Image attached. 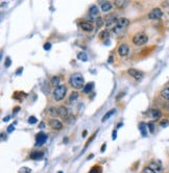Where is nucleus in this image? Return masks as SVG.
I'll return each instance as SVG.
<instances>
[{
	"label": "nucleus",
	"instance_id": "1",
	"mask_svg": "<svg viewBox=\"0 0 169 173\" xmlns=\"http://www.w3.org/2000/svg\"><path fill=\"white\" fill-rule=\"evenodd\" d=\"M69 85L72 88L79 90V89H84V78L81 73H73L70 78H69Z\"/></svg>",
	"mask_w": 169,
	"mask_h": 173
},
{
	"label": "nucleus",
	"instance_id": "2",
	"mask_svg": "<svg viewBox=\"0 0 169 173\" xmlns=\"http://www.w3.org/2000/svg\"><path fill=\"white\" fill-rule=\"evenodd\" d=\"M128 24H129V20L126 18H119L118 22L116 24V26L113 28V32L115 35H121L124 32V30L127 28Z\"/></svg>",
	"mask_w": 169,
	"mask_h": 173
},
{
	"label": "nucleus",
	"instance_id": "3",
	"mask_svg": "<svg viewBox=\"0 0 169 173\" xmlns=\"http://www.w3.org/2000/svg\"><path fill=\"white\" fill-rule=\"evenodd\" d=\"M67 93V87L65 85H59V87H56L53 91V98L55 101H61L63 100L66 96Z\"/></svg>",
	"mask_w": 169,
	"mask_h": 173
},
{
	"label": "nucleus",
	"instance_id": "4",
	"mask_svg": "<svg viewBox=\"0 0 169 173\" xmlns=\"http://www.w3.org/2000/svg\"><path fill=\"white\" fill-rule=\"evenodd\" d=\"M148 42V37L147 35L143 34V32H139L133 37V43L136 46H143Z\"/></svg>",
	"mask_w": 169,
	"mask_h": 173
},
{
	"label": "nucleus",
	"instance_id": "5",
	"mask_svg": "<svg viewBox=\"0 0 169 173\" xmlns=\"http://www.w3.org/2000/svg\"><path fill=\"white\" fill-rule=\"evenodd\" d=\"M118 18L116 17V15L112 14V15H109V16L106 17V20H104V22H106V25L108 28H114L118 22Z\"/></svg>",
	"mask_w": 169,
	"mask_h": 173
},
{
	"label": "nucleus",
	"instance_id": "6",
	"mask_svg": "<svg viewBox=\"0 0 169 173\" xmlns=\"http://www.w3.org/2000/svg\"><path fill=\"white\" fill-rule=\"evenodd\" d=\"M162 16H163V12L159 7H156V9L151 10V12L148 14V18L151 20L160 19V18H162Z\"/></svg>",
	"mask_w": 169,
	"mask_h": 173
},
{
	"label": "nucleus",
	"instance_id": "7",
	"mask_svg": "<svg viewBox=\"0 0 169 173\" xmlns=\"http://www.w3.org/2000/svg\"><path fill=\"white\" fill-rule=\"evenodd\" d=\"M147 167H148V168H150V169L152 170V171H154L156 173H162L163 170H164V168L162 167V165H161L160 163H158V162H156V161L150 162Z\"/></svg>",
	"mask_w": 169,
	"mask_h": 173
},
{
	"label": "nucleus",
	"instance_id": "8",
	"mask_svg": "<svg viewBox=\"0 0 169 173\" xmlns=\"http://www.w3.org/2000/svg\"><path fill=\"white\" fill-rule=\"evenodd\" d=\"M49 126L51 127L52 129L54 130H61L63 128V123L59 121V120L55 119V118H52V119L49 120V122H48Z\"/></svg>",
	"mask_w": 169,
	"mask_h": 173
},
{
	"label": "nucleus",
	"instance_id": "9",
	"mask_svg": "<svg viewBox=\"0 0 169 173\" xmlns=\"http://www.w3.org/2000/svg\"><path fill=\"white\" fill-rule=\"evenodd\" d=\"M127 73H128V75L131 76L133 78L137 79V80H140V79L143 77V73L141 72V71H139V70H137V69H134V68L128 69Z\"/></svg>",
	"mask_w": 169,
	"mask_h": 173
},
{
	"label": "nucleus",
	"instance_id": "10",
	"mask_svg": "<svg viewBox=\"0 0 169 173\" xmlns=\"http://www.w3.org/2000/svg\"><path fill=\"white\" fill-rule=\"evenodd\" d=\"M117 51H118V54L120 57H125V55H127L128 52H129V47H128L127 44L122 43V44L119 45Z\"/></svg>",
	"mask_w": 169,
	"mask_h": 173
},
{
	"label": "nucleus",
	"instance_id": "11",
	"mask_svg": "<svg viewBox=\"0 0 169 173\" xmlns=\"http://www.w3.org/2000/svg\"><path fill=\"white\" fill-rule=\"evenodd\" d=\"M47 140V135L44 132H39L36 136V146H41L43 145Z\"/></svg>",
	"mask_w": 169,
	"mask_h": 173
},
{
	"label": "nucleus",
	"instance_id": "12",
	"mask_svg": "<svg viewBox=\"0 0 169 173\" xmlns=\"http://www.w3.org/2000/svg\"><path fill=\"white\" fill-rule=\"evenodd\" d=\"M148 116L153 120H158L162 117V112L158 109H151V110L148 112Z\"/></svg>",
	"mask_w": 169,
	"mask_h": 173
},
{
	"label": "nucleus",
	"instance_id": "13",
	"mask_svg": "<svg viewBox=\"0 0 169 173\" xmlns=\"http://www.w3.org/2000/svg\"><path fill=\"white\" fill-rule=\"evenodd\" d=\"M79 26H81V28L83 29V30H84V32H92L94 28L93 24L88 22V21H81V22L79 23Z\"/></svg>",
	"mask_w": 169,
	"mask_h": 173
},
{
	"label": "nucleus",
	"instance_id": "14",
	"mask_svg": "<svg viewBox=\"0 0 169 173\" xmlns=\"http://www.w3.org/2000/svg\"><path fill=\"white\" fill-rule=\"evenodd\" d=\"M57 111H59V116L62 117L63 119H68V115H69V112H68V109L66 107H64V105H62V107H59V109H57Z\"/></svg>",
	"mask_w": 169,
	"mask_h": 173
},
{
	"label": "nucleus",
	"instance_id": "15",
	"mask_svg": "<svg viewBox=\"0 0 169 173\" xmlns=\"http://www.w3.org/2000/svg\"><path fill=\"white\" fill-rule=\"evenodd\" d=\"M43 157H44L43 151H31L30 154H29V157H30L31 160H34V161L41 160Z\"/></svg>",
	"mask_w": 169,
	"mask_h": 173
},
{
	"label": "nucleus",
	"instance_id": "16",
	"mask_svg": "<svg viewBox=\"0 0 169 173\" xmlns=\"http://www.w3.org/2000/svg\"><path fill=\"white\" fill-rule=\"evenodd\" d=\"M27 96V94L26 93H24V92H15L14 93V95H13V98L14 99H16V100H18V101H21L22 102V100L24 99L25 97Z\"/></svg>",
	"mask_w": 169,
	"mask_h": 173
},
{
	"label": "nucleus",
	"instance_id": "17",
	"mask_svg": "<svg viewBox=\"0 0 169 173\" xmlns=\"http://www.w3.org/2000/svg\"><path fill=\"white\" fill-rule=\"evenodd\" d=\"M113 9V5L112 3H110V2H102L101 3V11H102L103 13H108L110 11Z\"/></svg>",
	"mask_w": 169,
	"mask_h": 173
},
{
	"label": "nucleus",
	"instance_id": "18",
	"mask_svg": "<svg viewBox=\"0 0 169 173\" xmlns=\"http://www.w3.org/2000/svg\"><path fill=\"white\" fill-rule=\"evenodd\" d=\"M94 89V82H89L87 85H84V94H89L91 92L93 91Z\"/></svg>",
	"mask_w": 169,
	"mask_h": 173
},
{
	"label": "nucleus",
	"instance_id": "19",
	"mask_svg": "<svg viewBox=\"0 0 169 173\" xmlns=\"http://www.w3.org/2000/svg\"><path fill=\"white\" fill-rule=\"evenodd\" d=\"M139 130L141 132V134L143 135V137L147 136V124H145L144 122H141L139 124Z\"/></svg>",
	"mask_w": 169,
	"mask_h": 173
},
{
	"label": "nucleus",
	"instance_id": "20",
	"mask_svg": "<svg viewBox=\"0 0 169 173\" xmlns=\"http://www.w3.org/2000/svg\"><path fill=\"white\" fill-rule=\"evenodd\" d=\"M78 98V93L77 92H72L71 94H70V96H69L68 98V102L70 104L73 103V102H75L76 101V99Z\"/></svg>",
	"mask_w": 169,
	"mask_h": 173
},
{
	"label": "nucleus",
	"instance_id": "21",
	"mask_svg": "<svg viewBox=\"0 0 169 173\" xmlns=\"http://www.w3.org/2000/svg\"><path fill=\"white\" fill-rule=\"evenodd\" d=\"M89 14H90L91 17H96L98 15V7L97 5H92L89 10Z\"/></svg>",
	"mask_w": 169,
	"mask_h": 173
},
{
	"label": "nucleus",
	"instance_id": "22",
	"mask_svg": "<svg viewBox=\"0 0 169 173\" xmlns=\"http://www.w3.org/2000/svg\"><path fill=\"white\" fill-rule=\"evenodd\" d=\"M161 96H162L165 100H169V87H166L161 91Z\"/></svg>",
	"mask_w": 169,
	"mask_h": 173
},
{
	"label": "nucleus",
	"instance_id": "23",
	"mask_svg": "<svg viewBox=\"0 0 169 173\" xmlns=\"http://www.w3.org/2000/svg\"><path fill=\"white\" fill-rule=\"evenodd\" d=\"M128 1H126V0H116L115 2H114V4H115L116 7H119V9H122V7H124L126 4H127Z\"/></svg>",
	"mask_w": 169,
	"mask_h": 173
},
{
	"label": "nucleus",
	"instance_id": "24",
	"mask_svg": "<svg viewBox=\"0 0 169 173\" xmlns=\"http://www.w3.org/2000/svg\"><path fill=\"white\" fill-rule=\"evenodd\" d=\"M115 113H116V110H115V109H113V110L109 111V112H108V113H106V115L103 116V118H102V120H101V121H102V122L106 121V120H108V119H110V117L112 116V115H114V114H115Z\"/></svg>",
	"mask_w": 169,
	"mask_h": 173
},
{
	"label": "nucleus",
	"instance_id": "25",
	"mask_svg": "<svg viewBox=\"0 0 169 173\" xmlns=\"http://www.w3.org/2000/svg\"><path fill=\"white\" fill-rule=\"evenodd\" d=\"M109 38V32L106 30V29H104V30H102V32L99 34V39L100 40H102V41H106V39Z\"/></svg>",
	"mask_w": 169,
	"mask_h": 173
},
{
	"label": "nucleus",
	"instance_id": "26",
	"mask_svg": "<svg viewBox=\"0 0 169 173\" xmlns=\"http://www.w3.org/2000/svg\"><path fill=\"white\" fill-rule=\"evenodd\" d=\"M51 86L53 87H59V76H53L52 78H51Z\"/></svg>",
	"mask_w": 169,
	"mask_h": 173
},
{
	"label": "nucleus",
	"instance_id": "27",
	"mask_svg": "<svg viewBox=\"0 0 169 173\" xmlns=\"http://www.w3.org/2000/svg\"><path fill=\"white\" fill-rule=\"evenodd\" d=\"M48 113L51 115L52 117H56V116H59V111H57V109L56 107H50L49 110H48Z\"/></svg>",
	"mask_w": 169,
	"mask_h": 173
},
{
	"label": "nucleus",
	"instance_id": "28",
	"mask_svg": "<svg viewBox=\"0 0 169 173\" xmlns=\"http://www.w3.org/2000/svg\"><path fill=\"white\" fill-rule=\"evenodd\" d=\"M77 59H78V60L83 61V62H87V61H88L87 54L84 53V52H79V53L77 54Z\"/></svg>",
	"mask_w": 169,
	"mask_h": 173
},
{
	"label": "nucleus",
	"instance_id": "29",
	"mask_svg": "<svg viewBox=\"0 0 169 173\" xmlns=\"http://www.w3.org/2000/svg\"><path fill=\"white\" fill-rule=\"evenodd\" d=\"M103 19H102V17H98L96 19V27H97V29H99L101 26L103 25Z\"/></svg>",
	"mask_w": 169,
	"mask_h": 173
},
{
	"label": "nucleus",
	"instance_id": "30",
	"mask_svg": "<svg viewBox=\"0 0 169 173\" xmlns=\"http://www.w3.org/2000/svg\"><path fill=\"white\" fill-rule=\"evenodd\" d=\"M89 173H101V167L100 166H94Z\"/></svg>",
	"mask_w": 169,
	"mask_h": 173
},
{
	"label": "nucleus",
	"instance_id": "31",
	"mask_svg": "<svg viewBox=\"0 0 169 173\" xmlns=\"http://www.w3.org/2000/svg\"><path fill=\"white\" fill-rule=\"evenodd\" d=\"M11 65H12V60H11L9 57H7L5 59V62H4V67H5V68H9Z\"/></svg>",
	"mask_w": 169,
	"mask_h": 173
},
{
	"label": "nucleus",
	"instance_id": "32",
	"mask_svg": "<svg viewBox=\"0 0 169 173\" xmlns=\"http://www.w3.org/2000/svg\"><path fill=\"white\" fill-rule=\"evenodd\" d=\"M37 122H38V120H37V118H36V117L31 116V117H29V118H28V123H29V124H36Z\"/></svg>",
	"mask_w": 169,
	"mask_h": 173
},
{
	"label": "nucleus",
	"instance_id": "33",
	"mask_svg": "<svg viewBox=\"0 0 169 173\" xmlns=\"http://www.w3.org/2000/svg\"><path fill=\"white\" fill-rule=\"evenodd\" d=\"M20 172L21 173H30L31 170L29 169V168H27V167H22L21 170H20Z\"/></svg>",
	"mask_w": 169,
	"mask_h": 173
},
{
	"label": "nucleus",
	"instance_id": "34",
	"mask_svg": "<svg viewBox=\"0 0 169 173\" xmlns=\"http://www.w3.org/2000/svg\"><path fill=\"white\" fill-rule=\"evenodd\" d=\"M147 127L149 128L150 132H153V130H154V125H153V123H151V122L147 123Z\"/></svg>",
	"mask_w": 169,
	"mask_h": 173
},
{
	"label": "nucleus",
	"instance_id": "35",
	"mask_svg": "<svg viewBox=\"0 0 169 173\" xmlns=\"http://www.w3.org/2000/svg\"><path fill=\"white\" fill-rule=\"evenodd\" d=\"M169 124V121L168 120H163V121H161L160 122V125L162 126V127H166V126Z\"/></svg>",
	"mask_w": 169,
	"mask_h": 173
},
{
	"label": "nucleus",
	"instance_id": "36",
	"mask_svg": "<svg viewBox=\"0 0 169 173\" xmlns=\"http://www.w3.org/2000/svg\"><path fill=\"white\" fill-rule=\"evenodd\" d=\"M43 47H44V49H45V50H49L50 48H51V44H50V43H45Z\"/></svg>",
	"mask_w": 169,
	"mask_h": 173
},
{
	"label": "nucleus",
	"instance_id": "37",
	"mask_svg": "<svg viewBox=\"0 0 169 173\" xmlns=\"http://www.w3.org/2000/svg\"><path fill=\"white\" fill-rule=\"evenodd\" d=\"M14 129H15V126H14V124H12V125H9V127H7V132H13Z\"/></svg>",
	"mask_w": 169,
	"mask_h": 173
},
{
	"label": "nucleus",
	"instance_id": "38",
	"mask_svg": "<svg viewBox=\"0 0 169 173\" xmlns=\"http://www.w3.org/2000/svg\"><path fill=\"white\" fill-rule=\"evenodd\" d=\"M19 111H20V107H14V111H13V114H14V115H16V114H17V113H19Z\"/></svg>",
	"mask_w": 169,
	"mask_h": 173
},
{
	"label": "nucleus",
	"instance_id": "39",
	"mask_svg": "<svg viewBox=\"0 0 169 173\" xmlns=\"http://www.w3.org/2000/svg\"><path fill=\"white\" fill-rule=\"evenodd\" d=\"M22 72H23V68H22V67H20V68H19V69L16 71V74H17V75H20Z\"/></svg>",
	"mask_w": 169,
	"mask_h": 173
},
{
	"label": "nucleus",
	"instance_id": "40",
	"mask_svg": "<svg viewBox=\"0 0 169 173\" xmlns=\"http://www.w3.org/2000/svg\"><path fill=\"white\" fill-rule=\"evenodd\" d=\"M116 138H117V132L116 130H114L112 134V139L113 140H116Z\"/></svg>",
	"mask_w": 169,
	"mask_h": 173
},
{
	"label": "nucleus",
	"instance_id": "41",
	"mask_svg": "<svg viewBox=\"0 0 169 173\" xmlns=\"http://www.w3.org/2000/svg\"><path fill=\"white\" fill-rule=\"evenodd\" d=\"M106 148V143H104V144H103L102 146H101V149H100V150H101V152H103Z\"/></svg>",
	"mask_w": 169,
	"mask_h": 173
},
{
	"label": "nucleus",
	"instance_id": "42",
	"mask_svg": "<svg viewBox=\"0 0 169 173\" xmlns=\"http://www.w3.org/2000/svg\"><path fill=\"white\" fill-rule=\"evenodd\" d=\"M9 119H11V117H9V116H6V117H4V118H3V121H4V122H7V121H9Z\"/></svg>",
	"mask_w": 169,
	"mask_h": 173
},
{
	"label": "nucleus",
	"instance_id": "43",
	"mask_svg": "<svg viewBox=\"0 0 169 173\" xmlns=\"http://www.w3.org/2000/svg\"><path fill=\"white\" fill-rule=\"evenodd\" d=\"M39 127H40V128H44V127H45V123H44V122H41V123H40V126H39Z\"/></svg>",
	"mask_w": 169,
	"mask_h": 173
},
{
	"label": "nucleus",
	"instance_id": "44",
	"mask_svg": "<svg viewBox=\"0 0 169 173\" xmlns=\"http://www.w3.org/2000/svg\"><path fill=\"white\" fill-rule=\"evenodd\" d=\"M113 62V57H110V59H109V63H112Z\"/></svg>",
	"mask_w": 169,
	"mask_h": 173
},
{
	"label": "nucleus",
	"instance_id": "45",
	"mask_svg": "<svg viewBox=\"0 0 169 173\" xmlns=\"http://www.w3.org/2000/svg\"><path fill=\"white\" fill-rule=\"evenodd\" d=\"M122 125H123V124H122V123H119L118 125H117V127H118V128H120V127H121Z\"/></svg>",
	"mask_w": 169,
	"mask_h": 173
},
{
	"label": "nucleus",
	"instance_id": "46",
	"mask_svg": "<svg viewBox=\"0 0 169 173\" xmlns=\"http://www.w3.org/2000/svg\"><path fill=\"white\" fill-rule=\"evenodd\" d=\"M86 135H87V132H86V130H84V132H83V137H86Z\"/></svg>",
	"mask_w": 169,
	"mask_h": 173
},
{
	"label": "nucleus",
	"instance_id": "47",
	"mask_svg": "<svg viewBox=\"0 0 169 173\" xmlns=\"http://www.w3.org/2000/svg\"><path fill=\"white\" fill-rule=\"evenodd\" d=\"M57 173H63V172H62V171H59V172H57Z\"/></svg>",
	"mask_w": 169,
	"mask_h": 173
},
{
	"label": "nucleus",
	"instance_id": "48",
	"mask_svg": "<svg viewBox=\"0 0 169 173\" xmlns=\"http://www.w3.org/2000/svg\"><path fill=\"white\" fill-rule=\"evenodd\" d=\"M168 110H169V104H168Z\"/></svg>",
	"mask_w": 169,
	"mask_h": 173
},
{
	"label": "nucleus",
	"instance_id": "49",
	"mask_svg": "<svg viewBox=\"0 0 169 173\" xmlns=\"http://www.w3.org/2000/svg\"><path fill=\"white\" fill-rule=\"evenodd\" d=\"M142 173H144V172H142Z\"/></svg>",
	"mask_w": 169,
	"mask_h": 173
}]
</instances>
